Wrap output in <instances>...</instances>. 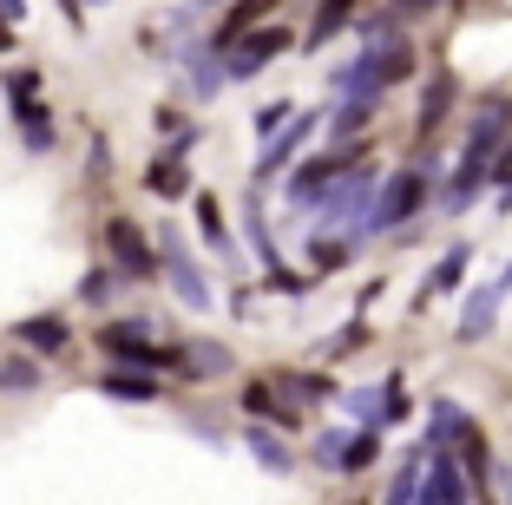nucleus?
<instances>
[{"label":"nucleus","mask_w":512,"mask_h":505,"mask_svg":"<svg viewBox=\"0 0 512 505\" xmlns=\"http://www.w3.org/2000/svg\"><path fill=\"white\" fill-rule=\"evenodd\" d=\"M309 132H316V112H296V119H289V125H283L276 138H263V158L250 164V178H256V184H270L276 171H283V164L296 158L302 145H309Z\"/></svg>","instance_id":"nucleus-6"},{"label":"nucleus","mask_w":512,"mask_h":505,"mask_svg":"<svg viewBox=\"0 0 512 505\" xmlns=\"http://www.w3.org/2000/svg\"><path fill=\"white\" fill-rule=\"evenodd\" d=\"M178 374H184V381H217V374H230V348L224 342H191V348H178Z\"/></svg>","instance_id":"nucleus-12"},{"label":"nucleus","mask_w":512,"mask_h":505,"mask_svg":"<svg viewBox=\"0 0 512 505\" xmlns=\"http://www.w3.org/2000/svg\"><path fill=\"white\" fill-rule=\"evenodd\" d=\"M342 453H348V433H342V427L316 433V460H322V466H342Z\"/></svg>","instance_id":"nucleus-30"},{"label":"nucleus","mask_w":512,"mask_h":505,"mask_svg":"<svg viewBox=\"0 0 512 505\" xmlns=\"http://www.w3.org/2000/svg\"><path fill=\"white\" fill-rule=\"evenodd\" d=\"M112 276H119V269H92L79 296H86V302H106V296H112Z\"/></svg>","instance_id":"nucleus-31"},{"label":"nucleus","mask_w":512,"mask_h":505,"mask_svg":"<svg viewBox=\"0 0 512 505\" xmlns=\"http://www.w3.org/2000/svg\"><path fill=\"white\" fill-rule=\"evenodd\" d=\"M427 184H434V164H407V171H394V178L375 191V210H368L362 237H381V230H401L407 217H421Z\"/></svg>","instance_id":"nucleus-2"},{"label":"nucleus","mask_w":512,"mask_h":505,"mask_svg":"<svg viewBox=\"0 0 512 505\" xmlns=\"http://www.w3.org/2000/svg\"><path fill=\"white\" fill-rule=\"evenodd\" d=\"M440 0H388V14H401V20H421V14H434Z\"/></svg>","instance_id":"nucleus-32"},{"label":"nucleus","mask_w":512,"mask_h":505,"mask_svg":"<svg viewBox=\"0 0 512 505\" xmlns=\"http://www.w3.org/2000/svg\"><path fill=\"white\" fill-rule=\"evenodd\" d=\"M434 460H427V479H421V505H467V473L453 460L447 446H427Z\"/></svg>","instance_id":"nucleus-7"},{"label":"nucleus","mask_w":512,"mask_h":505,"mask_svg":"<svg viewBox=\"0 0 512 505\" xmlns=\"http://www.w3.org/2000/svg\"><path fill=\"white\" fill-rule=\"evenodd\" d=\"M243 440H250V453H256V466H263V473H276V479H283V473H296V460H289V446L276 440L270 427H250Z\"/></svg>","instance_id":"nucleus-17"},{"label":"nucleus","mask_w":512,"mask_h":505,"mask_svg":"<svg viewBox=\"0 0 512 505\" xmlns=\"http://www.w3.org/2000/svg\"><path fill=\"white\" fill-rule=\"evenodd\" d=\"M375 453H381V427H362L355 440H348V453H342V473H362V466H375Z\"/></svg>","instance_id":"nucleus-25"},{"label":"nucleus","mask_w":512,"mask_h":505,"mask_svg":"<svg viewBox=\"0 0 512 505\" xmlns=\"http://www.w3.org/2000/svg\"><path fill=\"white\" fill-rule=\"evenodd\" d=\"M7 46H14V40H7V27H0V53H7Z\"/></svg>","instance_id":"nucleus-35"},{"label":"nucleus","mask_w":512,"mask_h":505,"mask_svg":"<svg viewBox=\"0 0 512 505\" xmlns=\"http://www.w3.org/2000/svg\"><path fill=\"white\" fill-rule=\"evenodd\" d=\"M467 263H473V250H467V243H453V250H447V256L434 263V276H427L421 302H434V296H453V289L467 283Z\"/></svg>","instance_id":"nucleus-13"},{"label":"nucleus","mask_w":512,"mask_h":505,"mask_svg":"<svg viewBox=\"0 0 512 505\" xmlns=\"http://www.w3.org/2000/svg\"><path fill=\"white\" fill-rule=\"evenodd\" d=\"M289 119H296V105H289V99H276V105H256V138H276Z\"/></svg>","instance_id":"nucleus-28"},{"label":"nucleus","mask_w":512,"mask_h":505,"mask_svg":"<svg viewBox=\"0 0 512 505\" xmlns=\"http://www.w3.org/2000/svg\"><path fill=\"white\" fill-rule=\"evenodd\" d=\"M243 407H250L256 420H276V427H296V414H289V407L276 401V381H250V387H243Z\"/></svg>","instance_id":"nucleus-21"},{"label":"nucleus","mask_w":512,"mask_h":505,"mask_svg":"<svg viewBox=\"0 0 512 505\" xmlns=\"http://www.w3.org/2000/svg\"><path fill=\"white\" fill-rule=\"evenodd\" d=\"M512 145V99H486L467 125V145H460V164H453L447 191H440V210L460 217V210L480 197V184H493V158Z\"/></svg>","instance_id":"nucleus-1"},{"label":"nucleus","mask_w":512,"mask_h":505,"mask_svg":"<svg viewBox=\"0 0 512 505\" xmlns=\"http://www.w3.org/2000/svg\"><path fill=\"white\" fill-rule=\"evenodd\" d=\"M309 210H316L322 230H342V223H355V237H362L368 210H375V164H348V171H342V178H335Z\"/></svg>","instance_id":"nucleus-3"},{"label":"nucleus","mask_w":512,"mask_h":505,"mask_svg":"<svg viewBox=\"0 0 512 505\" xmlns=\"http://www.w3.org/2000/svg\"><path fill=\"white\" fill-rule=\"evenodd\" d=\"M7 99H14V125L27 132V145L33 151L53 145V119H46V105L33 99V73H14V79H7Z\"/></svg>","instance_id":"nucleus-9"},{"label":"nucleus","mask_w":512,"mask_h":505,"mask_svg":"<svg viewBox=\"0 0 512 505\" xmlns=\"http://www.w3.org/2000/svg\"><path fill=\"white\" fill-rule=\"evenodd\" d=\"M375 92H342V105H335V119H329V138H355L368 119H375Z\"/></svg>","instance_id":"nucleus-16"},{"label":"nucleus","mask_w":512,"mask_h":505,"mask_svg":"<svg viewBox=\"0 0 512 505\" xmlns=\"http://www.w3.org/2000/svg\"><path fill=\"white\" fill-rule=\"evenodd\" d=\"M145 184H151L158 197H184V191H191V164H184V158H158V164L145 171Z\"/></svg>","instance_id":"nucleus-22"},{"label":"nucleus","mask_w":512,"mask_h":505,"mask_svg":"<svg viewBox=\"0 0 512 505\" xmlns=\"http://www.w3.org/2000/svg\"><path fill=\"white\" fill-rule=\"evenodd\" d=\"M348 250H355V243H342V237H316V250H309V256H316V269H342V263H348Z\"/></svg>","instance_id":"nucleus-29"},{"label":"nucleus","mask_w":512,"mask_h":505,"mask_svg":"<svg viewBox=\"0 0 512 505\" xmlns=\"http://www.w3.org/2000/svg\"><path fill=\"white\" fill-rule=\"evenodd\" d=\"M473 420H467V407H453V401H434L427 407V446H447V440H460Z\"/></svg>","instance_id":"nucleus-18"},{"label":"nucleus","mask_w":512,"mask_h":505,"mask_svg":"<svg viewBox=\"0 0 512 505\" xmlns=\"http://www.w3.org/2000/svg\"><path fill=\"white\" fill-rule=\"evenodd\" d=\"M276 394H289V401H335V381L329 374H276Z\"/></svg>","instance_id":"nucleus-23"},{"label":"nucleus","mask_w":512,"mask_h":505,"mask_svg":"<svg viewBox=\"0 0 512 505\" xmlns=\"http://www.w3.org/2000/svg\"><path fill=\"white\" fill-rule=\"evenodd\" d=\"M421 453H407V460H401V473H394L388 479V499H381V505H421Z\"/></svg>","instance_id":"nucleus-24"},{"label":"nucleus","mask_w":512,"mask_h":505,"mask_svg":"<svg viewBox=\"0 0 512 505\" xmlns=\"http://www.w3.org/2000/svg\"><path fill=\"white\" fill-rule=\"evenodd\" d=\"M499 302H506V289H473L467 296V309H460V322H453V335H460V342H486V335H493V322H499Z\"/></svg>","instance_id":"nucleus-11"},{"label":"nucleus","mask_w":512,"mask_h":505,"mask_svg":"<svg viewBox=\"0 0 512 505\" xmlns=\"http://www.w3.org/2000/svg\"><path fill=\"white\" fill-rule=\"evenodd\" d=\"M499 289H506V296H512V263H506V276H499Z\"/></svg>","instance_id":"nucleus-34"},{"label":"nucleus","mask_w":512,"mask_h":505,"mask_svg":"<svg viewBox=\"0 0 512 505\" xmlns=\"http://www.w3.org/2000/svg\"><path fill=\"white\" fill-rule=\"evenodd\" d=\"M348 20H355V0H322L316 20H309V33H302V46H309V53H316V46H329Z\"/></svg>","instance_id":"nucleus-15"},{"label":"nucleus","mask_w":512,"mask_h":505,"mask_svg":"<svg viewBox=\"0 0 512 505\" xmlns=\"http://www.w3.org/2000/svg\"><path fill=\"white\" fill-rule=\"evenodd\" d=\"M99 387H106L112 401H158V381H151V374H132V368L99 374Z\"/></svg>","instance_id":"nucleus-20"},{"label":"nucleus","mask_w":512,"mask_h":505,"mask_svg":"<svg viewBox=\"0 0 512 505\" xmlns=\"http://www.w3.org/2000/svg\"><path fill=\"white\" fill-rule=\"evenodd\" d=\"M197 230H204V243H211L217 256H237V243H230V230H224V204H217V197H197Z\"/></svg>","instance_id":"nucleus-19"},{"label":"nucleus","mask_w":512,"mask_h":505,"mask_svg":"<svg viewBox=\"0 0 512 505\" xmlns=\"http://www.w3.org/2000/svg\"><path fill=\"white\" fill-rule=\"evenodd\" d=\"M165 276H171V296H178L184 309H197V315L211 309V283H204V269H197L178 243H165Z\"/></svg>","instance_id":"nucleus-10"},{"label":"nucleus","mask_w":512,"mask_h":505,"mask_svg":"<svg viewBox=\"0 0 512 505\" xmlns=\"http://www.w3.org/2000/svg\"><path fill=\"white\" fill-rule=\"evenodd\" d=\"M447 105H453V79H434L427 99H421V132H434V125L447 119Z\"/></svg>","instance_id":"nucleus-26"},{"label":"nucleus","mask_w":512,"mask_h":505,"mask_svg":"<svg viewBox=\"0 0 512 505\" xmlns=\"http://www.w3.org/2000/svg\"><path fill=\"white\" fill-rule=\"evenodd\" d=\"M27 20V0H0V27H20Z\"/></svg>","instance_id":"nucleus-33"},{"label":"nucleus","mask_w":512,"mask_h":505,"mask_svg":"<svg viewBox=\"0 0 512 505\" xmlns=\"http://www.w3.org/2000/svg\"><path fill=\"white\" fill-rule=\"evenodd\" d=\"M0 387H20V394H27V387H40V361L7 355V361H0Z\"/></svg>","instance_id":"nucleus-27"},{"label":"nucleus","mask_w":512,"mask_h":505,"mask_svg":"<svg viewBox=\"0 0 512 505\" xmlns=\"http://www.w3.org/2000/svg\"><path fill=\"white\" fill-rule=\"evenodd\" d=\"M348 164H355L348 151H322V158H309V164L296 171V178H289V204L309 210V204H316V197H322V191H329V184L348 171Z\"/></svg>","instance_id":"nucleus-8"},{"label":"nucleus","mask_w":512,"mask_h":505,"mask_svg":"<svg viewBox=\"0 0 512 505\" xmlns=\"http://www.w3.org/2000/svg\"><path fill=\"white\" fill-rule=\"evenodd\" d=\"M106 250H112V263H119V276H132V283L158 276V256H151L145 237H138L132 217H112V223H106Z\"/></svg>","instance_id":"nucleus-5"},{"label":"nucleus","mask_w":512,"mask_h":505,"mask_svg":"<svg viewBox=\"0 0 512 505\" xmlns=\"http://www.w3.org/2000/svg\"><path fill=\"white\" fill-rule=\"evenodd\" d=\"M276 53H289V27L263 20V27H250V33H243V40L224 53V73H230V79H256L263 66L276 60Z\"/></svg>","instance_id":"nucleus-4"},{"label":"nucleus","mask_w":512,"mask_h":505,"mask_svg":"<svg viewBox=\"0 0 512 505\" xmlns=\"http://www.w3.org/2000/svg\"><path fill=\"white\" fill-rule=\"evenodd\" d=\"M14 335H20L27 348H40V355H66V348H73V328L53 322V315H33V322H20Z\"/></svg>","instance_id":"nucleus-14"}]
</instances>
